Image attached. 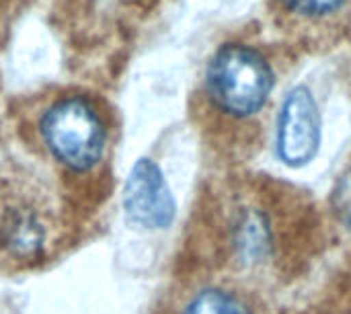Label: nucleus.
I'll list each match as a JSON object with an SVG mask.
<instances>
[{
	"label": "nucleus",
	"mask_w": 351,
	"mask_h": 314,
	"mask_svg": "<svg viewBox=\"0 0 351 314\" xmlns=\"http://www.w3.org/2000/svg\"><path fill=\"white\" fill-rule=\"evenodd\" d=\"M206 88L218 109L232 117L259 113L271 90L274 70L253 47L226 43L218 47L206 70Z\"/></svg>",
	"instance_id": "nucleus-1"
},
{
	"label": "nucleus",
	"mask_w": 351,
	"mask_h": 314,
	"mask_svg": "<svg viewBox=\"0 0 351 314\" xmlns=\"http://www.w3.org/2000/svg\"><path fill=\"white\" fill-rule=\"evenodd\" d=\"M39 134L51 156L76 173L95 169L105 156L107 128L86 97H64L47 107Z\"/></svg>",
	"instance_id": "nucleus-2"
},
{
	"label": "nucleus",
	"mask_w": 351,
	"mask_h": 314,
	"mask_svg": "<svg viewBox=\"0 0 351 314\" xmlns=\"http://www.w3.org/2000/svg\"><path fill=\"white\" fill-rule=\"evenodd\" d=\"M123 212L128 220L146 230H165L175 222V195L152 158H140L123 183Z\"/></svg>",
	"instance_id": "nucleus-3"
},
{
	"label": "nucleus",
	"mask_w": 351,
	"mask_h": 314,
	"mask_svg": "<svg viewBox=\"0 0 351 314\" xmlns=\"http://www.w3.org/2000/svg\"><path fill=\"white\" fill-rule=\"evenodd\" d=\"M321 146V115L313 93L296 86L284 99L278 119V154L288 167L311 162Z\"/></svg>",
	"instance_id": "nucleus-4"
},
{
	"label": "nucleus",
	"mask_w": 351,
	"mask_h": 314,
	"mask_svg": "<svg viewBox=\"0 0 351 314\" xmlns=\"http://www.w3.org/2000/svg\"><path fill=\"white\" fill-rule=\"evenodd\" d=\"M0 245L16 259H35L45 247V226L29 208H10L0 220Z\"/></svg>",
	"instance_id": "nucleus-5"
},
{
	"label": "nucleus",
	"mask_w": 351,
	"mask_h": 314,
	"mask_svg": "<svg viewBox=\"0 0 351 314\" xmlns=\"http://www.w3.org/2000/svg\"><path fill=\"white\" fill-rule=\"evenodd\" d=\"M232 241L241 261L249 265L267 261L274 251V232L269 218L257 210H245L234 222Z\"/></svg>",
	"instance_id": "nucleus-6"
},
{
	"label": "nucleus",
	"mask_w": 351,
	"mask_h": 314,
	"mask_svg": "<svg viewBox=\"0 0 351 314\" xmlns=\"http://www.w3.org/2000/svg\"><path fill=\"white\" fill-rule=\"evenodd\" d=\"M183 314H255L253 309L234 292L224 288H206L197 292Z\"/></svg>",
	"instance_id": "nucleus-7"
},
{
	"label": "nucleus",
	"mask_w": 351,
	"mask_h": 314,
	"mask_svg": "<svg viewBox=\"0 0 351 314\" xmlns=\"http://www.w3.org/2000/svg\"><path fill=\"white\" fill-rule=\"evenodd\" d=\"M290 10L304 16H327L341 8L346 0H282Z\"/></svg>",
	"instance_id": "nucleus-8"
},
{
	"label": "nucleus",
	"mask_w": 351,
	"mask_h": 314,
	"mask_svg": "<svg viewBox=\"0 0 351 314\" xmlns=\"http://www.w3.org/2000/svg\"><path fill=\"white\" fill-rule=\"evenodd\" d=\"M333 208H335L337 218L351 230V169L335 185Z\"/></svg>",
	"instance_id": "nucleus-9"
}]
</instances>
